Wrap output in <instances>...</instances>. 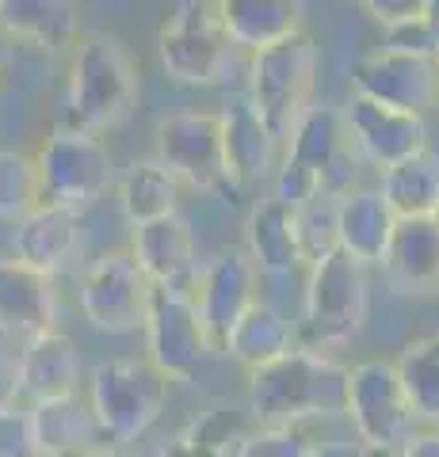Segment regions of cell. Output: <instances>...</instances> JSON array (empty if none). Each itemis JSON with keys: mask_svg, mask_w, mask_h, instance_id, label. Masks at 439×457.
Here are the masks:
<instances>
[{"mask_svg": "<svg viewBox=\"0 0 439 457\" xmlns=\"http://www.w3.org/2000/svg\"><path fill=\"white\" fill-rule=\"evenodd\" d=\"M80 252V218L42 203L16 225V260L38 275H58Z\"/></svg>", "mask_w": 439, "mask_h": 457, "instance_id": "obj_21", "label": "cell"}, {"mask_svg": "<svg viewBox=\"0 0 439 457\" xmlns=\"http://www.w3.org/2000/svg\"><path fill=\"white\" fill-rule=\"evenodd\" d=\"M351 92L409 114H424L439 99V62L378 46L356 65Z\"/></svg>", "mask_w": 439, "mask_h": 457, "instance_id": "obj_13", "label": "cell"}, {"mask_svg": "<svg viewBox=\"0 0 439 457\" xmlns=\"http://www.w3.org/2000/svg\"><path fill=\"white\" fill-rule=\"evenodd\" d=\"M0 457H38L31 416L23 408H0Z\"/></svg>", "mask_w": 439, "mask_h": 457, "instance_id": "obj_37", "label": "cell"}, {"mask_svg": "<svg viewBox=\"0 0 439 457\" xmlns=\"http://www.w3.org/2000/svg\"><path fill=\"white\" fill-rule=\"evenodd\" d=\"M344 416L356 423V435L367 450H401L413 438L417 411L401 389L398 366L393 362H359L351 366L348 381V411Z\"/></svg>", "mask_w": 439, "mask_h": 457, "instance_id": "obj_9", "label": "cell"}, {"mask_svg": "<svg viewBox=\"0 0 439 457\" xmlns=\"http://www.w3.org/2000/svg\"><path fill=\"white\" fill-rule=\"evenodd\" d=\"M42 203L80 218L115 187V164L100 137L84 130H54L35 153Z\"/></svg>", "mask_w": 439, "mask_h": 457, "instance_id": "obj_4", "label": "cell"}, {"mask_svg": "<svg viewBox=\"0 0 439 457\" xmlns=\"http://www.w3.org/2000/svg\"><path fill=\"white\" fill-rule=\"evenodd\" d=\"M138 104V69L115 35H84L69 65V130L100 134L119 126Z\"/></svg>", "mask_w": 439, "mask_h": 457, "instance_id": "obj_2", "label": "cell"}, {"mask_svg": "<svg viewBox=\"0 0 439 457\" xmlns=\"http://www.w3.org/2000/svg\"><path fill=\"white\" fill-rule=\"evenodd\" d=\"M230 31L222 23V4L210 0H180V4L161 20L157 31V54L165 73L176 84L188 88H203V84H218L230 69L233 57Z\"/></svg>", "mask_w": 439, "mask_h": 457, "instance_id": "obj_5", "label": "cell"}, {"mask_svg": "<svg viewBox=\"0 0 439 457\" xmlns=\"http://www.w3.org/2000/svg\"><path fill=\"white\" fill-rule=\"evenodd\" d=\"M230 420L225 411H207L203 420H195L188 431L168 438L157 457H225V438H230Z\"/></svg>", "mask_w": 439, "mask_h": 457, "instance_id": "obj_33", "label": "cell"}, {"mask_svg": "<svg viewBox=\"0 0 439 457\" xmlns=\"http://www.w3.org/2000/svg\"><path fill=\"white\" fill-rule=\"evenodd\" d=\"M84 457H134V453H119V450H92V453H84Z\"/></svg>", "mask_w": 439, "mask_h": 457, "instance_id": "obj_43", "label": "cell"}, {"mask_svg": "<svg viewBox=\"0 0 439 457\" xmlns=\"http://www.w3.org/2000/svg\"><path fill=\"white\" fill-rule=\"evenodd\" d=\"M195 305L207 328L210 351H225L241 317L257 305V263L249 252H218L195 278Z\"/></svg>", "mask_w": 439, "mask_h": 457, "instance_id": "obj_12", "label": "cell"}, {"mask_svg": "<svg viewBox=\"0 0 439 457\" xmlns=\"http://www.w3.org/2000/svg\"><path fill=\"white\" fill-rule=\"evenodd\" d=\"M351 370L309 347H291L272 366L252 370L249 411L264 427H299L317 416L348 411Z\"/></svg>", "mask_w": 439, "mask_h": 457, "instance_id": "obj_1", "label": "cell"}, {"mask_svg": "<svg viewBox=\"0 0 439 457\" xmlns=\"http://www.w3.org/2000/svg\"><path fill=\"white\" fill-rule=\"evenodd\" d=\"M435 225H439V210H435Z\"/></svg>", "mask_w": 439, "mask_h": 457, "instance_id": "obj_45", "label": "cell"}, {"mask_svg": "<svg viewBox=\"0 0 439 457\" xmlns=\"http://www.w3.org/2000/svg\"><path fill=\"white\" fill-rule=\"evenodd\" d=\"M317 442L302 435V427H260L237 442L233 457H309Z\"/></svg>", "mask_w": 439, "mask_h": 457, "instance_id": "obj_34", "label": "cell"}, {"mask_svg": "<svg viewBox=\"0 0 439 457\" xmlns=\"http://www.w3.org/2000/svg\"><path fill=\"white\" fill-rule=\"evenodd\" d=\"M398 378L420 420H439V336L409 339L398 354Z\"/></svg>", "mask_w": 439, "mask_h": 457, "instance_id": "obj_30", "label": "cell"}, {"mask_svg": "<svg viewBox=\"0 0 439 457\" xmlns=\"http://www.w3.org/2000/svg\"><path fill=\"white\" fill-rule=\"evenodd\" d=\"M0 27L42 50H62L80 31V12L69 0H0Z\"/></svg>", "mask_w": 439, "mask_h": 457, "instance_id": "obj_25", "label": "cell"}, {"mask_svg": "<svg viewBox=\"0 0 439 457\" xmlns=\"http://www.w3.org/2000/svg\"><path fill=\"white\" fill-rule=\"evenodd\" d=\"M168 396V378L153 362L111 359L89 378V404L96 411L104 438L134 442L161 420Z\"/></svg>", "mask_w": 439, "mask_h": 457, "instance_id": "obj_6", "label": "cell"}, {"mask_svg": "<svg viewBox=\"0 0 439 457\" xmlns=\"http://www.w3.org/2000/svg\"><path fill=\"white\" fill-rule=\"evenodd\" d=\"M287 351H291V324L283 320L272 305H264V302H257L245 312V317H241V324L233 328L230 343H225V354H233V359L245 366L249 374H252V370L272 366Z\"/></svg>", "mask_w": 439, "mask_h": 457, "instance_id": "obj_29", "label": "cell"}, {"mask_svg": "<svg viewBox=\"0 0 439 457\" xmlns=\"http://www.w3.org/2000/svg\"><path fill=\"white\" fill-rule=\"evenodd\" d=\"M378 195L386 198L398 221L409 218H435L439 210V161L432 153H420L413 161H401L382 171Z\"/></svg>", "mask_w": 439, "mask_h": 457, "instance_id": "obj_28", "label": "cell"}, {"mask_svg": "<svg viewBox=\"0 0 439 457\" xmlns=\"http://www.w3.org/2000/svg\"><path fill=\"white\" fill-rule=\"evenodd\" d=\"M424 20H428L432 35H435V46H439V0H424Z\"/></svg>", "mask_w": 439, "mask_h": 457, "instance_id": "obj_42", "label": "cell"}, {"mask_svg": "<svg viewBox=\"0 0 439 457\" xmlns=\"http://www.w3.org/2000/svg\"><path fill=\"white\" fill-rule=\"evenodd\" d=\"M222 119V137H225V161H230L233 183H260L267 179L275 161V134L267 130L260 111L249 104L245 92H233L225 99Z\"/></svg>", "mask_w": 439, "mask_h": 457, "instance_id": "obj_20", "label": "cell"}, {"mask_svg": "<svg viewBox=\"0 0 439 457\" xmlns=\"http://www.w3.org/2000/svg\"><path fill=\"white\" fill-rule=\"evenodd\" d=\"M321 195H325V187H321V176L314 168L299 164L294 156H287V161L279 164V171H275V198L279 203H287L291 210H302Z\"/></svg>", "mask_w": 439, "mask_h": 457, "instance_id": "obj_36", "label": "cell"}, {"mask_svg": "<svg viewBox=\"0 0 439 457\" xmlns=\"http://www.w3.org/2000/svg\"><path fill=\"white\" fill-rule=\"evenodd\" d=\"M382 50L413 54V57H432V62H439V46H435V35H432L428 20H424V4H420V12H413V16H405L398 23L382 27Z\"/></svg>", "mask_w": 439, "mask_h": 457, "instance_id": "obj_35", "label": "cell"}, {"mask_svg": "<svg viewBox=\"0 0 439 457\" xmlns=\"http://www.w3.org/2000/svg\"><path fill=\"white\" fill-rule=\"evenodd\" d=\"M390 286L409 297L439 294V225L435 218H409L398 221L393 240L382 260Z\"/></svg>", "mask_w": 439, "mask_h": 457, "instance_id": "obj_15", "label": "cell"}, {"mask_svg": "<svg viewBox=\"0 0 439 457\" xmlns=\"http://www.w3.org/2000/svg\"><path fill=\"white\" fill-rule=\"evenodd\" d=\"M54 328L50 275L20 260H0V332L12 339H35Z\"/></svg>", "mask_w": 439, "mask_h": 457, "instance_id": "obj_17", "label": "cell"}, {"mask_svg": "<svg viewBox=\"0 0 439 457\" xmlns=\"http://www.w3.org/2000/svg\"><path fill=\"white\" fill-rule=\"evenodd\" d=\"M398 218L378 191H348L340 198V252L356 263H382Z\"/></svg>", "mask_w": 439, "mask_h": 457, "instance_id": "obj_23", "label": "cell"}, {"mask_svg": "<svg viewBox=\"0 0 439 457\" xmlns=\"http://www.w3.org/2000/svg\"><path fill=\"white\" fill-rule=\"evenodd\" d=\"M401 457H439V435H413L401 446Z\"/></svg>", "mask_w": 439, "mask_h": 457, "instance_id": "obj_40", "label": "cell"}, {"mask_svg": "<svg viewBox=\"0 0 439 457\" xmlns=\"http://www.w3.org/2000/svg\"><path fill=\"white\" fill-rule=\"evenodd\" d=\"M149 275L134 260V252H104L80 275V312L100 332H138L149 320L153 305Z\"/></svg>", "mask_w": 439, "mask_h": 457, "instance_id": "obj_8", "label": "cell"}, {"mask_svg": "<svg viewBox=\"0 0 439 457\" xmlns=\"http://www.w3.org/2000/svg\"><path fill=\"white\" fill-rule=\"evenodd\" d=\"M23 396V378H20V354L0 347V408H16Z\"/></svg>", "mask_w": 439, "mask_h": 457, "instance_id": "obj_38", "label": "cell"}, {"mask_svg": "<svg viewBox=\"0 0 439 457\" xmlns=\"http://www.w3.org/2000/svg\"><path fill=\"white\" fill-rule=\"evenodd\" d=\"M420 4L424 0H367V12L382 23V27H390V23H398V20H405V16H413V12H420Z\"/></svg>", "mask_w": 439, "mask_h": 457, "instance_id": "obj_39", "label": "cell"}, {"mask_svg": "<svg viewBox=\"0 0 439 457\" xmlns=\"http://www.w3.org/2000/svg\"><path fill=\"white\" fill-rule=\"evenodd\" d=\"M222 23L237 50H267L306 31L299 0H222Z\"/></svg>", "mask_w": 439, "mask_h": 457, "instance_id": "obj_24", "label": "cell"}, {"mask_svg": "<svg viewBox=\"0 0 439 457\" xmlns=\"http://www.w3.org/2000/svg\"><path fill=\"white\" fill-rule=\"evenodd\" d=\"M367 457H393V453H386V450H367Z\"/></svg>", "mask_w": 439, "mask_h": 457, "instance_id": "obj_44", "label": "cell"}, {"mask_svg": "<svg viewBox=\"0 0 439 457\" xmlns=\"http://www.w3.org/2000/svg\"><path fill=\"white\" fill-rule=\"evenodd\" d=\"M299 248L302 263L317 267L340 252V198L321 195L299 210Z\"/></svg>", "mask_w": 439, "mask_h": 457, "instance_id": "obj_32", "label": "cell"}, {"mask_svg": "<svg viewBox=\"0 0 439 457\" xmlns=\"http://www.w3.org/2000/svg\"><path fill=\"white\" fill-rule=\"evenodd\" d=\"M348 126H344V114H340L333 104H309L306 114L299 119V126L291 130V153L299 164L314 168L321 176V187H325V176L348 156Z\"/></svg>", "mask_w": 439, "mask_h": 457, "instance_id": "obj_26", "label": "cell"}, {"mask_svg": "<svg viewBox=\"0 0 439 457\" xmlns=\"http://www.w3.org/2000/svg\"><path fill=\"white\" fill-rule=\"evenodd\" d=\"M367 320V267L336 252L333 260L309 267L302 332L314 347H340L363 332Z\"/></svg>", "mask_w": 439, "mask_h": 457, "instance_id": "obj_7", "label": "cell"}, {"mask_svg": "<svg viewBox=\"0 0 439 457\" xmlns=\"http://www.w3.org/2000/svg\"><path fill=\"white\" fill-rule=\"evenodd\" d=\"M314 73H317V46L309 31H299L275 42V46L252 54L245 96L260 111V119L275 134V141L291 137V130L306 114L309 92H314Z\"/></svg>", "mask_w": 439, "mask_h": 457, "instance_id": "obj_3", "label": "cell"}, {"mask_svg": "<svg viewBox=\"0 0 439 457\" xmlns=\"http://www.w3.org/2000/svg\"><path fill=\"white\" fill-rule=\"evenodd\" d=\"M157 161L176 179L199 191H225L233 183L225 161L222 119L210 111H180L157 126Z\"/></svg>", "mask_w": 439, "mask_h": 457, "instance_id": "obj_10", "label": "cell"}, {"mask_svg": "<svg viewBox=\"0 0 439 457\" xmlns=\"http://www.w3.org/2000/svg\"><path fill=\"white\" fill-rule=\"evenodd\" d=\"M38 206H42V187H38L35 156L0 149V218L20 225Z\"/></svg>", "mask_w": 439, "mask_h": 457, "instance_id": "obj_31", "label": "cell"}, {"mask_svg": "<svg viewBox=\"0 0 439 457\" xmlns=\"http://www.w3.org/2000/svg\"><path fill=\"white\" fill-rule=\"evenodd\" d=\"M31 416V435L38 457H84L100 450V423L89 400L80 396H58V400H38L27 408Z\"/></svg>", "mask_w": 439, "mask_h": 457, "instance_id": "obj_16", "label": "cell"}, {"mask_svg": "<svg viewBox=\"0 0 439 457\" xmlns=\"http://www.w3.org/2000/svg\"><path fill=\"white\" fill-rule=\"evenodd\" d=\"M176 191H180V179L161 161H138L119 179V206L126 213V221L141 228V225L173 218Z\"/></svg>", "mask_w": 439, "mask_h": 457, "instance_id": "obj_27", "label": "cell"}, {"mask_svg": "<svg viewBox=\"0 0 439 457\" xmlns=\"http://www.w3.org/2000/svg\"><path fill=\"white\" fill-rule=\"evenodd\" d=\"M20 378H23V396H31V404L58 400V396H77L80 378H84L77 343L65 332H54V328L27 339V347L20 351Z\"/></svg>", "mask_w": 439, "mask_h": 457, "instance_id": "obj_18", "label": "cell"}, {"mask_svg": "<svg viewBox=\"0 0 439 457\" xmlns=\"http://www.w3.org/2000/svg\"><path fill=\"white\" fill-rule=\"evenodd\" d=\"M245 240H249V260L257 263L264 275H291L302 263L299 248V210H291L279 198H260L249 210L245 221Z\"/></svg>", "mask_w": 439, "mask_h": 457, "instance_id": "obj_22", "label": "cell"}, {"mask_svg": "<svg viewBox=\"0 0 439 457\" xmlns=\"http://www.w3.org/2000/svg\"><path fill=\"white\" fill-rule=\"evenodd\" d=\"M309 457H367V446H356V442H317Z\"/></svg>", "mask_w": 439, "mask_h": 457, "instance_id": "obj_41", "label": "cell"}, {"mask_svg": "<svg viewBox=\"0 0 439 457\" xmlns=\"http://www.w3.org/2000/svg\"><path fill=\"white\" fill-rule=\"evenodd\" d=\"M134 260L149 275L153 286H180V290H195L199 278V263H195V240L183 218H165L153 225L134 228Z\"/></svg>", "mask_w": 439, "mask_h": 457, "instance_id": "obj_19", "label": "cell"}, {"mask_svg": "<svg viewBox=\"0 0 439 457\" xmlns=\"http://www.w3.org/2000/svg\"><path fill=\"white\" fill-rule=\"evenodd\" d=\"M344 126H348V137L356 141V149L382 171L428 153V122H424V114L375 104V99L356 92L348 99Z\"/></svg>", "mask_w": 439, "mask_h": 457, "instance_id": "obj_14", "label": "cell"}, {"mask_svg": "<svg viewBox=\"0 0 439 457\" xmlns=\"http://www.w3.org/2000/svg\"><path fill=\"white\" fill-rule=\"evenodd\" d=\"M146 351L149 362L161 370L168 381L191 378L199 362L207 359L210 339L195 305V290H180V286H157L146 320Z\"/></svg>", "mask_w": 439, "mask_h": 457, "instance_id": "obj_11", "label": "cell"}]
</instances>
